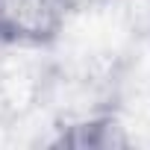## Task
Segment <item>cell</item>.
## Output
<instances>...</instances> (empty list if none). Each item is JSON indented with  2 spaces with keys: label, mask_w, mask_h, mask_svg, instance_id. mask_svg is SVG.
<instances>
[{
  "label": "cell",
  "mask_w": 150,
  "mask_h": 150,
  "mask_svg": "<svg viewBox=\"0 0 150 150\" xmlns=\"http://www.w3.org/2000/svg\"><path fill=\"white\" fill-rule=\"evenodd\" d=\"M127 144L129 138L112 115H94L65 124L53 138V147H77V150H118Z\"/></svg>",
  "instance_id": "2"
},
{
  "label": "cell",
  "mask_w": 150,
  "mask_h": 150,
  "mask_svg": "<svg viewBox=\"0 0 150 150\" xmlns=\"http://www.w3.org/2000/svg\"><path fill=\"white\" fill-rule=\"evenodd\" d=\"M68 15L62 0H0V44L50 47L65 33Z\"/></svg>",
  "instance_id": "1"
},
{
  "label": "cell",
  "mask_w": 150,
  "mask_h": 150,
  "mask_svg": "<svg viewBox=\"0 0 150 150\" xmlns=\"http://www.w3.org/2000/svg\"><path fill=\"white\" fill-rule=\"evenodd\" d=\"M68 12H83V9H91V6H100L103 0H62Z\"/></svg>",
  "instance_id": "3"
}]
</instances>
